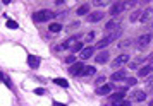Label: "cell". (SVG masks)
<instances>
[{"mask_svg": "<svg viewBox=\"0 0 153 106\" xmlns=\"http://www.w3.org/2000/svg\"><path fill=\"white\" fill-rule=\"evenodd\" d=\"M59 48H67L71 51H79L81 53V50H83V43L77 39L76 36H71L69 39H65L62 43V46H59Z\"/></svg>", "mask_w": 153, "mask_h": 106, "instance_id": "cell-1", "label": "cell"}, {"mask_svg": "<svg viewBox=\"0 0 153 106\" xmlns=\"http://www.w3.org/2000/svg\"><path fill=\"white\" fill-rule=\"evenodd\" d=\"M120 33H122V29H117V31H114V33H110V34L107 36V38H103L102 41L97 43V46H95V50H100V48H105L107 45H110L112 41H115L119 36H120Z\"/></svg>", "mask_w": 153, "mask_h": 106, "instance_id": "cell-2", "label": "cell"}, {"mask_svg": "<svg viewBox=\"0 0 153 106\" xmlns=\"http://www.w3.org/2000/svg\"><path fill=\"white\" fill-rule=\"evenodd\" d=\"M52 17H53V12L48 10V9H43V10H38V12L33 14V21L35 22H47V21H50Z\"/></svg>", "mask_w": 153, "mask_h": 106, "instance_id": "cell-3", "label": "cell"}, {"mask_svg": "<svg viewBox=\"0 0 153 106\" xmlns=\"http://www.w3.org/2000/svg\"><path fill=\"white\" fill-rule=\"evenodd\" d=\"M152 41V34H141L138 36V39H136V48L138 50H145L148 45Z\"/></svg>", "mask_w": 153, "mask_h": 106, "instance_id": "cell-4", "label": "cell"}, {"mask_svg": "<svg viewBox=\"0 0 153 106\" xmlns=\"http://www.w3.org/2000/svg\"><path fill=\"white\" fill-rule=\"evenodd\" d=\"M126 91L127 89H119V92H115V94H112L110 98H108V105H115L117 101H120V99H124V94H126Z\"/></svg>", "mask_w": 153, "mask_h": 106, "instance_id": "cell-5", "label": "cell"}, {"mask_svg": "<svg viewBox=\"0 0 153 106\" xmlns=\"http://www.w3.org/2000/svg\"><path fill=\"white\" fill-rule=\"evenodd\" d=\"M126 62H129V55H126V53H124V55H119V57L114 60L112 67H114V69H119V67H122Z\"/></svg>", "mask_w": 153, "mask_h": 106, "instance_id": "cell-6", "label": "cell"}, {"mask_svg": "<svg viewBox=\"0 0 153 106\" xmlns=\"http://www.w3.org/2000/svg\"><path fill=\"white\" fill-rule=\"evenodd\" d=\"M124 9H126V2H115V4L112 5V9H110V14L117 15V14H120Z\"/></svg>", "mask_w": 153, "mask_h": 106, "instance_id": "cell-7", "label": "cell"}, {"mask_svg": "<svg viewBox=\"0 0 153 106\" xmlns=\"http://www.w3.org/2000/svg\"><path fill=\"white\" fill-rule=\"evenodd\" d=\"M83 69H84V64H81V62H76V64H74V65L69 69V74H71V75H81Z\"/></svg>", "mask_w": 153, "mask_h": 106, "instance_id": "cell-8", "label": "cell"}, {"mask_svg": "<svg viewBox=\"0 0 153 106\" xmlns=\"http://www.w3.org/2000/svg\"><path fill=\"white\" fill-rule=\"evenodd\" d=\"M152 19H153V7H150L146 10H143V14L139 17V22H150Z\"/></svg>", "mask_w": 153, "mask_h": 106, "instance_id": "cell-9", "label": "cell"}, {"mask_svg": "<svg viewBox=\"0 0 153 106\" xmlns=\"http://www.w3.org/2000/svg\"><path fill=\"white\" fill-rule=\"evenodd\" d=\"M93 51H95V46H86V48L81 50L79 58H81V60H86V58H90L91 55H93Z\"/></svg>", "mask_w": 153, "mask_h": 106, "instance_id": "cell-10", "label": "cell"}, {"mask_svg": "<svg viewBox=\"0 0 153 106\" xmlns=\"http://www.w3.org/2000/svg\"><path fill=\"white\" fill-rule=\"evenodd\" d=\"M112 89H114V87H112L110 84H105V86H100V87H98L95 92H97L98 96H107V94H110Z\"/></svg>", "mask_w": 153, "mask_h": 106, "instance_id": "cell-11", "label": "cell"}, {"mask_svg": "<svg viewBox=\"0 0 153 106\" xmlns=\"http://www.w3.org/2000/svg\"><path fill=\"white\" fill-rule=\"evenodd\" d=\"M40 62H42L40 57H35V55H29L28 57V64H29L31 69H38V67H40Z\"/></svg>", "mask_w": 153, "mask_h": 106, "instance_id": "cell-12", "label": "cell"}, {"mask_svg": "<svg viewBox=\"0 0 153 106\" xmlns=\"http://www.w3.org/2000/svg\"><path fill=\"white\" fill-rule=\"evenodd\" d=\"M103 19V12H91L88 15V22H98Z\"/></svg>", "mask_w": 153, "mask_h": 106, "instance_id": "cell-13", "label": "cell"}, {"mask_svg": "<svg viewBox=\"0 0 153 106\" xmlns=\"http://www.w3.org/2000/svg\"><path fill=\"white\" fill-rule=\"evenodd\" d=\"M95 72H97V69H95V67H84L79 77H91V75H95Z\"/></svg>", "mask_w": 153, "mask_h": 106, "instance_id": "cell-14", "label": "cell"}, {"mask_svg": "<svg viewBox=\"0 0 153 106\" xmlns=\"http://www.w3.org/2000/svg\"><path fill=\"white\" fill-rule=\"evenodd\" d=\"M107 60H108V51H105V50L102 51V53H98L97 58H95V62H97V64H105Z\"/></svg>", "mask_w": 153, "mask_h": 106, "instance_id": "cell-15", "label": "cell"}, {"mask_svg": "<svg viewBox=\"0 0 153 106\" xmlns=\"http://www.w3.org/2000/svg\"><path fill=\"white\" fill-rule=\"evenodd\" d=\"M132 99H134V101H145L146 91H132Z\"/></svg>", "mask_w": 153, "mask_h": 106, "instance_id": "cell-16", "label": "cell"}, {"mask_svg": "<svg viewBox=\"0 0 153 106\" xmlns=\"http://www.w3.org/2000/svg\"><path fill=\"white\" fill-rule=\"evenodd\" d=\"M110 79H112V80H115V82H119V80H124V79H126V72L124 70L114 72V74L110 75Z\"/></svg>", "mask_w": 153, "mask_h": 106, "instance_id": "cell-17", "label": "cell"}, {"mask_svg": "<svg viewBox=\"0 0 153 106\" xmlns=\"http://www.w3.org/2000/svg\"><path fill=\"white\" fill-rule=\"evenodd\" d=\"M152 72H153V65H146V67H143V69L138 72V75L139 77H146V75H150Z\"/></svg>", "mask_w": 153, "mask_h": 106, "instance_id": "cell-18", "label": "cell"}, {"mask_svg": "<svg viewBox=\"0 0 153 106\" xmlns=\"http://www.w3.org/2000/svg\"><path fill=\"white\" fill-rule=\"evenodd\" d=\"M105 29H107V31H112V29H115V31H117V29H120V28H119V22L117 21H110V22H107V24H105Z\"/></svg>", "mask_w": 153, "mask_h": 106, "instance_id": "cell-19", "label": "cell"}, {"mask_svg": "<svg viewBox=\"0 0 153 106\" xmlns=\"http://www.w3.org/2000/svg\"><path fill=\"white\" fill-rule=\"evenodd\" d=\"M0 82H4V84L7 86V87H12V82H10V79L9 77H5L2 72H0Z\"/></svg>", "mask_w": 153, "mask_h": 106, "instance_id": "cell-20", "label": "cell"}, {"mask_svg": "<svg viewBox=\"0 0 153 106\" xmlns=\"http://www.w3.org/2000/svg\"><path fill=\"white\" fill-rule=\"evenodd\" d=\"M62 29V24H59V22H53V24H50V31L52 33H59Z\"/></svg>", "mask_w": 153, "mask_h": 106, "instance_id": "cell-21", "label": "cell"}, {"mask_svg": "<svg viewBox=\"0 0 153 106\" xmlns=\"http://www.w3.org/2000/svg\"><path fill=\"white\" fill-rule=\"evenodd\" d=\"M53 82H55L57 86H60V87H69V82H67L65 79H55Z\"/></svg>", "mask_w": 153, "mask_h": 106, "instance_id": "cell-22", "label": "cell"}, {"mask_svg": "<svg viewBox=\"0 0 153 106\" xmlns=\"http://www.w3.org/2000/svg\"><path fill=\"white\" fill-rule=\"evenodd\" d=\"M88 10H90V7L84 4V5H81V7L77 9V15H84V14H88Z\"/></svg>", "mask_w": 153, "mask_h": 106, "instance_id": "cell-23", "label": "cell"}, {"mask_svg": "<svg viewBox=\"0 0 153 106\" xmlns=\"http://www.w3.org/2000/svg\"><path fill=\"white\" fill-rule=\"evenodd\" d=\"M146 89H148L146 92H152L153 94V77H148V80H146Z\"/></svg>", "mask_w": 153, "mask_h": 106, "instance_id": "cell-24", "label": "cell"}, {"mask_svg": "<svg viewBox=\"0 0 153 106\" xmlns=\"http://www.w3.org/2000/svg\"><path fill=\"white\" fill-rule=\"evenodd\" d=\"M141 14H143L141 10H136V12H132V14H131V21H132V22H136L139 17H141Z\"/></svg>", "mask_w": 153, "mask_h": 106, "instance_id": "cell-25", "label": "cell"}, {"mask_svg": "<svg viewBox=\"0 0 153 106\" xmlns=\"http://www.w3.org/2000/svg\"><path fill=\"white\" fill-rule=\"evenodd\" d=\"M7 28H10V29H17V28H19V24H17L16 21H12V19H9V21H7Z\"/></svg>", "mask_w": 153, "mask_h": 106, "instance_id": "cell-26", "label": "cell"}, {"mask_svg": "<svg viewBox=\"0 0 153 106\" xmlns=\"http://www.w3.org/2000/svg\"><path fill=\"white\" fill-rule=\"evenodd\" d=\"M114 106H131V101H126V99H120V101H117Z\"/></svg>", "mask_w": 153, "mask_h": 106, "instance_id": "cell-27", "label": "cell"}, {"mask_svg": "<svg viewBox=\"0 0 153 106\" xmlns=\"http://www.w3.org/2000/svg\"><path fill=\"white\" fill-rule=\"evenodd\" d=\"M84 39H86V41H93V39H95V33H93V31L88 33V34L84 36Z\"/></svg>", "mask_w": 153, "mask_h": 106, "instance_id": "cell-28", "label": "cell"}, {"mask_svg": "<svg viewBox=\"0 0 153 106\" xmlns=\"http://www.w3.org/2000/svg\"><path fill=\"white\" fill-rule=\"evenodd\" d=\"M146 62H148L150 65H153V51L150 53V55H148V57H146Z\"/></svg>", "mask_w": 153, "mask_h": 106, "instance_id": "cell-29", "label": "cell"}, {"mask_svg": "<svg viewBox=\"0 0 153 106\" xmlns=\"http://www.w3.org/2000/svg\"><path fill=\"white\" fill-rule=\"evenodd\" d=\"M65 62H67V64H74V62H76V57H72V55H71V57L65 58Z\"/></svg>", "mask_w": 153, "mask_h": 106, "instance_id": "cell-30", "label": "cell"}, {"mask_svg": "<svg viewBox=\"0 0 153 106\" xmlns=\"http://www.w3.org/2000/svg\"><path fill=\"white\" fill-rule=\"evenodd\" d=\"M136 82H138V79H134V77L127 79V84H129V86H134V84H136Z\"/></svg>", "mask_w": 153, "mask_h": 106, "instance_id": "cell-31", "label": "cell"}, {"mask_svg": "<svg viewBox=\"0 0 153 106\" xmlns=\"http://www.w3.org/2000/svg\"><path fill=\"white\" fill-rule=\"evenodd\" d=\"M105 79H107L105 75H100V77L97 79V84H103V82H105Z\"/></svg>", "mask_w": 153, "mask_h": 106, "instance_id": "cell-32", "label": "cell"}, {"mask_svg": "<svg viewBox=\"0 0 153 106\" xmlns=\"http://www.w3.org/2000/svg\"><path fill=\"white\" fill-rule=\"evenodd\" d=\"M36 94H43V92H45V89H42V87H38V89H36Z\"/></svg>", "mask_w": 153, "mask_h": 106, "instance_id": "cell-33", "label": "cell"}, {"mask_svg": "<svg viewBox=\"0 0 153 106\" xmlns=\"http://www.w3.org/2000/svg\"><path fill=\"white\" fill-rule=\"evenodd\" d=\"M107 2H103V0H98V2H95V5H105Z\"/></svg>", "mask_w": 153, "mask_h": 106, "instance_id": "cell-34", "label": "cell"}, {"mask_svg": "<svg viewBox=\"0 0 153 106\" xmlns=\"http://www.w3.org/2000/svg\"><path fill=\"white\" fill-rule=\"evenodd\" d=\"M53 106H65V105H62V103H57V101H55V103H53Z\"/></svg>", "mask_w": 153, "mask_h": 106, "instance_id": "cell-35", "label": "cell"}, {"mask_svg": "<svg viewBox=\"0 0 153 106\" xmlns=\"http://www.w3.org/2000/svg\"><path fill=\"white\" fill-rule=\"evenodd\" d=\"M148 106H153V99H152V101H150V105H148Z\"/></svg>", "mask_w": 153, "mask_h": 106, "instance_id": "cell-36", "label": "cell"}]
</instances>
